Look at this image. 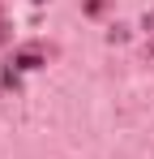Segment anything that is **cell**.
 Listing matches in <instances>:
<instances>
[{"mask_svg": "<svg viewBox=\"0 0 154 159\" xmlns=\"http://www.w3.org/2000/svg\"><path fill=\"white\" fill-rule=\"evenodd\" d=\"M13 65H17V69H26V73H30V69H39V65H43V60H39V52H17V56H13Z\"/></svg>", "mask_w": 154, "mask_h": 159, "instance_id": "6da1fadb", "label": "cell"}, {"mask_svg": "<svg viewBox=\"0 0 154 159\" xmlns=\"http://www.w3.org/2000/svg\"><path fill=\"white\" fill-rule=\"evenodd\" d=\"M146 26H154V13H150V17H146Z\"/></svg>", "mask_w": 154, "mask_h": 159, "instance_id": "7a4b0ae2", "label": "cell"}]
</instances>
